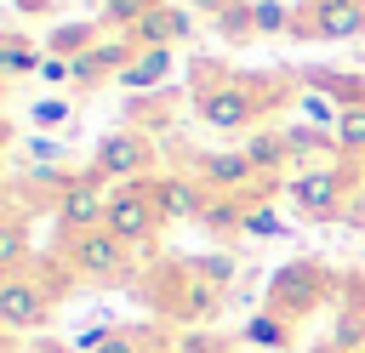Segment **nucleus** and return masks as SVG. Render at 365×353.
I'll return each instance as SVG.
<instances>
[{
  "label": "nucleus",
  "mask_w": 365,
  "mask_h": 353,
  "mask_svg": "<svg viewBox=\"0 0 365 353\" xmlns=\"http://www.w3.org/2000/svg\"><path fill=\"white\" fill-rule=\"evenodd\" d=\"M308 91H319V97H336V108H354V102H365V74L314 68V74H308Z\"/></svg>",
  "instance_id": "20"
},
{
  "label": "nucleus",
  "mask_w": 365,
  "mask_h": 353,
  "mask_svg": "<svg viewBox=\"0 0 365 353\" xmlns=\"http://www.w3.org/2000/svg\"><path fill=\"white\" fill-rule=\"evenodd\" d=\"M34 80H40V85H74V63H68V57H46Z\"/></svg>",
  "instance_id": "31"
},
{
  "label": "nucleus",
  "mask_w": 365,
  "mask_h": 353,
  "mask_svg": "<svg viewBox=\"0 0 365 353\" xmlns=\"http://www.w3.org/2000/svg\"><path fill=\"white\" fill-rule=\"evenodd\" d=\"M240 148H245V159L257 165V176H262V182H274V176L291 165V142H285V131H274V125H257Z\"/></svg>",
  "instance_id": "13"
},
{
  "label": "nucleus",
  "mask_w": 365,
  "mask_h": 353,
  "mask_svg": "<svg viewBox=\"0 0 365 353\" xmlns=\"http://www.w3.org/2000/svg\"><path fill=\"white\" fill-rule=\"evenodd\" d=\"M103 216H108V194H103V182H97L91 171H80V176L57 194V228H63V239L103 228Z\"/></svg>",
  "instance_id": "10"
},
{
  "label": "nucleus",
  "mask_w": 365,
  "mask_h": 353,
  "mask_svg": "<svg viewBox=\"0 0 365 353\" xmlns=\"http://www.w3.org/2000/svg\"><path fill=\"white\" fill-rule=\"evenodd\" d=\"M188 34H194V11L165 0V6H154V11L131 28V46H137V51H154V46H182Z\"/></svg>",
  "instance_id": "12"
},
{
  "label": "nucleus",
  "mask_w": 365,
  "mask_h": 353,
  "mask_svg": "<svg viewBox=\"0 0 365 353\" xmlns=\"http://www.w3.org/2000/svg\"><path fill=\"white\" fill-rule=\"evenodd\" d=\"M348 188H354V165L348 159H325V165H302L285 182V199L308 222H336L342 205H348Z\"/></svg>",
  "instance_id": "3"
},
{
  "label": "nucleus",
  "mask_w": 365,
  "mask_h": 353,
  "mask_svg": "<svg viewBox=\"0 0 365 353\" xmlns=\"http://www.w3.org/2000/svg\"><path fill=\"white\" fill-rule=\"evenodd\" d=\"M240 233H245V239H285V216L274 211V199H251Z\"/></svg>",
  "instance_id": "24"
},
{
  "label": "nucleus",
  "mask_w": 365,
  "mask_h": 353,
  "mask_svg": "<svg viewBox=\"0 0 365 353\" xmlns=\"http://www.w3.org/2000/svg\"><path fill=\"white\" fill-rule=\"evenodd\" d=\"M17 6V17H46L51 11V0H11Z\"/></svg>",
  "instance_id": "34"
},
{
  "label": "nucleus",
  "mask_w": 365,
  "mask_h": 353,
  "mask_svg": "<svg viewBox=\"0 0 365 353\" xmlns=\"http://www.w3.org/2000/svg\"><path fill=\"white\" fill-rule=\"evenodd\" d=\"M97 353H160V336L154 330H137V325H114V336Z\"/></svg>",
  "instance_id": "28"
},
{
  "label": "nucleus",
  "mask_w": 365,
  "mask_h": 353,
  "mask_svg": "<svg viewBox=\"0 0 365 353\" xmlns=\"http://www.w3.org/2000/svg\"><path fill=\"white\" fill-rule=\"evenodd\" d=\"M29 120H34V131H63L68 120H74V97H34L29 102Z\"/></svg>",
  "instance_id": "25"
},
{
  "label": "nucleus",
  "mask_w": 365,
  "mask_h": 353,
  "mask_svg": "<svg viewBox=\"0 0 365 353\" xmlns=\"http://www.w3.org/2000/svg\"><path fill=\"white\" fill-rule=\"evenodd\" d=\"M251 17H257V34H291L297 28V6H285V0H251Z\"/></svg>",
  "instance_id": "27"
},
{
  "label": "nucleus",
  "mask_w": 365,
  "mask_h": 353,
  "mask_svg": "<svg viewBox=\"0 0 365 353\" xmlns=\"http://www.w3.org/2000/svg\"><path fill=\"white\" fill-rule=\"evenodd\" d=\"M182 268H188V273H194L200 285L222 290V296H228V285H234V273H240V262H234L228 251H200V256H188Z\"/></svg>",
  "instance_id": "21"
},
{
  "label": "nucleus",
  "mask_w": 365,
  "mask_h": 353,
  "mask_svg": "<svg viewBox=\"0 0 365 353\" xmlns=\"http://www.w3.org/2000/svg\"><path fill=\"white\" fill-rule=\"evenodd\" d=\"M194 176H200L211 194H228V199H240V194H262V188H268V182L257 176V165L245 159V148L200 154V159H194Z\"/></svg>",
  "instance_id": "9"
},
{
  "label": "nucleus",
  "mask_w": 365,
  "mask_h": 353,
  "mask_svg": "<svg viewBox=\"0 0 365 353\" xmlns=\"http://www.w3.org/2000/svg\"><path fill=\"white\" fill-rule=\"evenodd\" d=\"M29 262H34L29 222H23V216H0V279H11V273H29Z\"/></svg>",
  "instance_id": "19"
},
{
  "label": "nucleus",
  "mask_w": 365,
  "mask_h": 353,
  "mask_svg": "<svg viewBox=\"0 0 365 353\" xmlns=\"http://www.w3.org/2000/svg\"><path fill=\"white\" fill-rule=\"evenodd\" d=\"M148 194L160 205V222H200L205 205H211V188L200 176H148Z\"/></svg>",
  "instance_id": "11"
},
{
  "label": "nucleus",
  "mask_w": 365,
  "mask_h": 353,
  "mask_svg": "<svg viewBox=\"0 0 365 353\" xmlns=\"http://www.w3.org/2000/svg\"><path fill=\"white\" fill-rule=\"evenodd\" d=\"M188 11H205V17H222L228 6H240V0H182Z\"/></svg>",
  "instance_id": "33"
},
{
  "label": "nucleus",
  "mask_w": 365,
  "mask_h": 353,
  "mask_svg": "<svg viewBox=\"0 0 365 353\" xmlns=\"http://www.w3.org/2000/svg\"><path fill=\"white\" fill-rule=\"evenodd\" d=\"M63 262L74 268V279H91V285H120V279L131 273V245H120L108 228H91V233L63 239Z\"/></svg>",
  "instance_id": "5"
},
{
  "label": "nucleus",
  "mask_w": 365,
  "mask_h": 353,
  "mask_svg": "<svg viewBox=\"0 0 365 353\" xmlns=\"http://www.w3.org/2000/svg\"><path fill=\"white\" fill-rule=\"evenodd\" d=\"M217 302H222V290L200 285V279L182 268V290H177V302L165 307V319H177V325H200V319H211V313H217Z\"/></svg>",
  "instance_id": "14"
},
{
  "label": "nucleus",
  "mask_w": 365,
  "mask_h": 353,
  "mask_svg": "<svg viewBox=\"0 0 365 353\" xmlns=\"http://www.w3.org/2000/svg\"><path fill=\"white\" fill-rule=\"evenodd\" d=\"M240 342H245V347H262V353H291V319L257 307V313L240 325Z\"/></svg>",
  "instance_id": "16"
},
{
  "label": "nucleus",
  "mask_w": 365,
  "mask_h": 353,
  "mask_svg": "<svg viewBox=\"0 0 365 353\" xmlns=\"http://www.w3.org/2000/svg\"><path fill=\"white\" fill-rule=\"evenodd\" d=\"M171 46H154V51H137L131 57V68L114 80V85H125V91H154V85H165V74H171Z\"/></svg>",
  "instance_id": "18"
},
{
  "label": "nucleus",
  "mask_w": 365,
  "mask_h": 353,
  "mask_svg": "<svg viewBox=\"0 0 365 353\" xmlns=\"http://www.w3.org/2000/svg\"><path fill=\"white\" fill-rule=\"evenodd\" d=\"M40 63H46V46L40 40L0 28V74L6 80H29V74H40Z\"/></svg>",
  "instance_id": "15"
},
{
  "label": "nucleus",
  "mask_w": 365,
  "mask_h": 353,
  "mask_svg": "<svg viewBox=\"0 0 365 353\" xmlns=\"http://www.w3.org/2000/svg\"><path fill=\"white\" fill-rule=\"evenodd\" d=\"M57 296L46 290L40 273H11L0 279V330H46Z\"/></svg>",
  "instance_id": "7"
},
{
  "label": "nucleus",
  "mask_w": 365,
  "mask_h": 353,
  "mask_svg": "<svg viewBox=\"0 0 365 353\" xmlns=\"http://www.w3.org/2000/svg\"><path fill=\"white\" fill-rule=\"evenodd\" d=\"M354 353H365V336H359V347H354Z\"/></svg>",
  "instance_id": "36"
},
{
  "label": "nucleus",
  "mask_w": 365,
  "mask_h": 353,
  "mask_svg": "<svg viewBox=\"0 0 365 353\" xmlns=\"http://www.w3.org/2000/svg\"><path fill=\"white\" fill-rule=\"evenodd\" d=\"M217 34H222L228 46H240V40H251V34H257V17H251V0H240V6H228V11L217 17Z\"/></svg>",
  "instance_id": "29"
},
{
  "label": "nucleus",
  "mask_w": 365,
  "mask_h": 353,
  "mask_svg": "<svg viewBox=\"0 0 365 353\" xmlns=\"http://www.w3.org/2000/svg\"><path fill=\"white\" fill-rule=\"evenodd\" d=\"M103 228H108L120 245H131V251H148V245H154V233H160L165 222H160V205H154V194H148V176L108 188V216H103Z\"/></svg>",
  "instance_id": "4"
},
{
  "label": "nucleus",
  "mask_w": 365,
  "mask_h": 353,
  "mask_svg": "<svg viewBox=\"0 0 365 353\" xmlns=\"http://www.w3.org/2000/svg\"><path fill=\"white\" fill-rule=\"evenodd\" d=\"M6 97H11V80H6V74H0V102H6Z\"/></svg>",
  "instance_id": "35"
},
{
  "label": "nucleus",
  "mask_w": 365,
  "mask_h": 353,
  "mask_svg": "<svg viewBox=\"0 0 365 353\" xmlns=\"http://www.w3.org/2000/svg\"><path fill=\"white\" fill-rule=\"evenodd\" d=\"M86 171L97 182H143V176H154V142H148V131H108L97 142V154H91Z\"/></svg>",
  "instance_id": "6"
},
{
  "label": "nucleus",
  "mask_w": 365,
  "mask_h": 353,
  "mask_svg": "<svg viewBox=\"0 0 365 353\" xmlns=\"http://www.w3.org/2000/svg\"><path fill=\"white\" fill-rule=\"evenodd\" d=\"M171 353H222V347H217L211 336H182V342H177Z\"/></svg>",
  "instance_id": "32"
},
{
  "label": "nucleus",
  "mask_w": 365,
  "mask_h": 353,
  "mask_svg": "<svg viewBox=\"0 0 365 353\" xmlns=\"http://www.w3.org/2000/svg\"><path fill=\"white\" fill-rule=\"evenodd\" d=\"M365 34V0H302L291 40H359Z\"/></svg>",
  "instance_id": "8"
},
{
  "label": "nucleus",
  "mask_w": 365,
  "mask_h": 353,
  "mask_svg": "<svg viewBox=\"0 0 365 353\" xmlns=\"http://www.w3.org/2000/svg\"><path fill=\"white\" fill-rule=\"evenodd\" d=\"M23 159H29V171H46V165L57 171V165H63V142L46 137V131H34V137L23 142Z\"/></svg>",
  "instance_id": "30"
},
{
  "label": "nucleus",
  "mask_w": 365,
  "mask_h": 353,
  "mask_svg": "<svg viewBox=\"0 0 365 353\" xmlns=\"http://www.w3.org/2000/svg\"><path fill=\"white\" fill-rule=\"evenodd\" d=\"M279 91H285V85L268 80V74H205V68H200L194 114H200L211 131H257V120L285 102Z\"/></svg>",
  "instance_id": "1"
},
{
  "label": "nucleus",
  "mask_w": 365,
  "mask_h": 353,
  "mask_svg": "<svg viewBox=\"0 0 365 353\" xmlns=\"http://www.w3.org/2000/svg\"><path fill=\"white\" fill-rule=\"evenodd\" d=\"M154 6H165V0H103V23H108L114 34H131Z\"/></svg>",
  "instance_id": "26"
},
{
  "label": "nucleus",
  "mask_w": 365,
  "mask_h": 353,
  "mask_svg": "<svg viewBox=\"0 0 365 353\" xmlns=\"http://www.w3.org/2000/svg\"><path fill=\"white\" fill-rule=\"evenodd\" d=\"M103 40V28L91 23V17H74V23H57V28H46V57H80V51H91Z\"/></svg>",
  "instance_id": "17"
},
{
  "label": "nucleus",
  "mask_w": 365,
  "mask_h": 353,
  "mask_svg": "<svg viewBox=\"0 0 365 353\" xmlns=\"http://www.w3.org/2000/svg\"><path fill=\"white\" fill-rule=\"evenodd\" d=\"M131 57H137L131 34H103V40L91 46V63H97V74H103V80H120V74L131 68Z\"/></svg>",
  "instance_id": "22"
},
{
  "label": "nucleus",
  "mask_w": 365,
  "mask_h": 353,
  "mask_svg": "<svg viewBox=\"0 0 365 353\" xmlns=\"http://www.w3.org/2000/svg\"><path fill=\"white\" fill-rule=\"evenodd\" d=\"M336 154L348 159V165H365V102H354V108H342V120H336Z\"/></svg>",
  "instance_id": "23"
},
{
  "label": "nucleus",
  "mask_w": 365,
  "mask_h": 353,
  "mask_svg": "<svg viewBox=\"0 0 365 353\" xmlns=\"http://www.w3.org/2000/svg\"><path fill=\"white\" fill-rule=\"evenodd\" d=\"M325 296H331V268L314 262V256H291V262H279V268L268 273V285H262V307L279 313V319H291V325L308 319Z\"/></svg>",
  "instance_id": "2"
}]
</instances>
